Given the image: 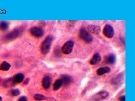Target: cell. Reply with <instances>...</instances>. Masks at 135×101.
<instances>
[{
  "label": "cell",
  "instance_id": "cell-13",
  "mask_svg": "<svg viewBox=\"0 0 135 101\" xmlns=\"http://www.w3.org/2000/svg\"><path fill=\"white\" fill-rule=\"evenodd\" d=\"M116 61V57L114 54H110L105 58L106 63L109 64H114Z\"/></svg>",
  "mask_w": 135,
  "mask_h": 101
},
{
  "label": "cell",
  "instance_id": "cell-4",
  "mask_svg": "<svg viewBox=\"0 0 135 101\" xmlns=\"http://www.w3.org/2000/svg\"><path fill=\"white\" fill-rule=\"evenodd\" d=\"M103 34L106 37L112 38L114 35V30L111 25L107 24L105 26L103 30Z\"/></svg>",
  "mask_w": 135,
  "mask_h": 101
},
{
  "label": "cell",
  "instance_id": "cell-7",
  "mask_svg": "<svg viewBox=\"0 0 135 101\" xmlns=\"http://www.w3.org/2000/svg\"><path fill=\"white\" fill-rule=\"evenodd\" d=\"M51 83V78L48 77V76H46L42 80V84L43 87L46 89H47L50 88Z\"/></svg>",
  "mask_w": 135,
  "mask_h": 101
},
{
  "label": "cell",
  "instance_id": "cell-20",
  "mask_svg": "<svg viewBox=\"0 0 135 101\" xmlns=\"http://www.w3.org/2000/svg\"><path fill=\"white\" fill-rule=\"evenodd\" d=\"M20 91L18 89H13L10 92V94H11L13 96H18L20 94Z\"/></svg>",
  "mask_w": 135,
  "mask_h": 101
},
{
  "label": "cell",
  "instance_id": "cell-2",
  "mask_svg": "<svg viewBox=\"0 0 135 101\" xmlns=\"http://www.w3.org/2000/svg\"><path fill=\"white\" fill-rule=\"evenodd\" d=\"M79 37L86 43H91L93 41V36L88 32L84 27H82L79 31Z\"/></svg>",
  "mask_w": 135,
  "mask_h": 101
},
{
  "label": "cell",
  "instance_id": "cell-21",
  "mask_svg": "<svg viewBox=\"0 0 135 101\" xmlns=\"http://www.w3.org/2000/svg\"><path fill=\"white\" fill-rule=\"evenodd\" d=\"M18 101H27V98L25 96H22L18 99Z\"/></svg>",
  "mask_w": 135,
  "mask_h": 101
},
{
  "label": "cell",
  "instance_id": "cell-19",
  "mask_svg": "<svg viewBox=\"0 0 135 101\" xmlns=\"http://www.w3.org/2000/svg\"><path fill=\"white\" fill-rule=\"evenodd\" d=\"M34 99L36 100H42L46 99L47 98L42 94H35L34 96Z\"/></svg>",
  "mask_w": 135,
  "mask_h": 101
},
{
  "label": "cell",
  "instance_id": "cell-12",
  "mask_svg": "<svg viewBox=\"0 0 135 101\" xmlns=\"http://www.w3.org/2000/svg\"><path fill=\"white\" fill-rule=\"evenodd\" d=\"M24 79V76L23 74L19 73V74H16L14 77L13 78V80L15 83H21L23 81Z\"/></svg>",
  "mask_w": 135,
  "mask_h": 101
},
{
  "label": "cell",
  "instance_id": "cell-1",
  "mask_svg": "<svg viewBox=\"0 0 135 101\" xmlns=\"http://www.w3.org/2000/svg\"><path fill=\"white\" fill-rule=\"evenodd\" d=\"M53 41L54 36L51 35H49L47 36H46L45 40L42 42L40 47V50L43 55H45L47 54L51 48V44Z\"/></svg>",
  "mask_w": 135,
  "mask_h": 101
},
{
  "label": "cell",
  "instance_id": "cell-24",
  "mask_svg": "<svg viewBox=\"0 0 135 101\" xmlns=\"http://www.w3.org/2000/svg\"><path fill=\"white\" fill-rule=\"evenodd\" d=\"M2 100V98L1 97H0V101H1Z\"/></svg>",
  "mask_w": 135,
  "mask_h": 101
},
{
  "label": "cell",
  "instance_id": "cell-6",
  "mask_svg": "<svg viewBox=\"0 0 135 101\" xmlns=\"http://www.w3.org/2000/svg\"><path fill=\"white\" fill-rule=\"evenodd\" d=\"M21 31H22V29H21V28H18L17 29L13 30V32H10L9 34H7L6 36H5V39H6V40H8V41H10V40H13V39H15L21 33Z\"/></svg>",
  "mask_w": 135,
  "mask_h": 101
},
{
  "label": "cell",
  "instance_id": "cell-14",
  "mask_svg": "<svg viewBox=\"0 0 135 101\" xmlns=\"http://www.w3.org/2000/svg\"><path fill=\"white\" fill-rule=\"evenodd\" d=\"M109 95V93L106 91H102L98 93L97 94H96L95 97L97 99H104Z\"/></svg>",
  "mask_w": 135,
  "mask_h": 101
},
{
  "label": "cell",
  "instance_id": "cell-17",
  "mask_svg": "<svg viewBox=\"0 0 135 101\" xmlns=\"http://www.w3.org/2000/svg\"><path fill=\"white\" fill-rule=\"evenodd\" d=\"M62 85V82L60 79H57L53 85V89L54 91H57Z\"/></svg>",
  "mask_w": 135,
  "mask_h": 101
},
{
  "label": "cell",
  "instance_id": "cell-22",
  "mask_svg": "<svg viewBox=\"0 0 135 101\" xmlns=\"http://www.w3.org/2000/svg\"><path fill=\"white\" fill-rule=\"evenodd\" d=\"M119 101H126V96L123 95V96L119 97Z\"/></svg>",
  "mask_w": 135,
  "mask_h": 101
},
{
  "label": "cell",
  "instance_id": "cell-16",
  "mask_svg": "<svg viewBox=\"0 0 135 101\" xmlns=\"http://www.w3.org/2000/svg\"><path fill=\"white\" fill-rule=\"evenodd\" d=\"M9 28V23L6 21H1L0 22V30L6 31Z\"/></svg>",
  "mask_w": 135,
  "mask_h": 101
},
{
  "label": "cell",
  "instance_id": "cell-23",
  "mask_svg": "<svg viewBox=\"0 0 135 101\" xmlns=\"http://www.w3.org/2000/svg\"><path fill=\"white\" fill-rule=\"evenodd\" d=\"M29 79H27L26 80V81H24V84H28V82H29Z\"/></svg>",
  "mask_w": 135,
  "mask_h": 101
},
{
  "label": "cell",
  "instance_id": "cell-3",
  "mask_svg": "<svg viewBox=\"0 0 135 101\" xmlns=\"http://www.w3.org/2000/svg\"><path fill=\"white\" fill-rule=\"evenodd\" d=\"M74 47V42L71 41H69L65 43L62 47V50L65 55H69L72 52Z\"/></svg>",
  "mask_w": 135,
  "mask_h": 101
},
{
  "label": "cell",
  "instance_id": "cell-18",
  "mask_svg": "<svg viewBox=\"0 0 135 101\" xmlns=\"http://www.w3.org/2000/svg\"><path fill=\"white\" fill-rule=\"evenodd\" d=\"M15 84V82L14 81L13 79H7L4 82V86L5 87H9L11 86H13V84Z\"/></svg>",
  "mask_w": 135,
  "mask_h": 101
},
{
  "label": "cell",
  "instance_id": "cell-9",
  "mask_svg": "<svg viewBox=\"0 0 135 101\" xmlns=\"http://www.w3.org/2000/svg\"><path fill=\"white\" fill-rule=\"evenodd\" d=\"M101 60V57L100 54L98 53H96L93 56V57L92 58L91 60L90 61V64L92 65H96L98 64L100 62Z\"/></svg>",
  "mask_w": 135,
  "mask_h": 101
},
{
  "label": "cell",
  "instance_id": "cell-10",
  "mask_svg": "<svg viewBox=\"0 0 135 101\" xmlns=\"http://www.w3.org/2000/svg\"><path fill=\"white\" fill-rule=\"evenodd\" d=\"M88 30H89L90 33L93 34H98L100 32L101 28L98 25H91L88 27Z\"/></svg>",
  "mask_w": 135,
  "mask_h": 101
},
{
  "label": "cell",
  "instance_id": "cell-11",
  "mask_svg": "<svg viewBox=\"0 0 135 101\" xmlns=\"http://www.w3.org/2000/svg\"><path fill=\"white\" fill-rule=\"evenodd\" d=\"M111 71V69L109 67H100L97 70V71H96V73L99 76L103 75L105 74H106V73L110 72Z\"/></svg>",
  "mask_w": 135,
  "mask_h": 101
},
{
  "label": "cell",
  "instance_id": "cell-5",
  "mask_svg": "<svg viewBox=\"0 0 135 101\" xmlns=\"http://www.w3.org/2000/svg\"><path fill=\"white\" fill-rule=\"evenodd\" d=\"M30 33L35 38H41L43 35V30L41 28L33 27L30 29Z\"/></svg>",
  "mask_w": 135,
  "mask_h": 101
},
{
  "label": "cell",
  "instance_id": "cell-8",
  "mask_svg": "<svg viewBox=\"0 0 135 101\" xmlns=\"http://www.w3.org/2000/svg\"><path fill=\"white\" fill-rule=\"evenodd\" d=\"M60 80L62 81V84H63V85L65 86H67L71 83V81H72V78H71L69 75H63L61 77Z\"/></svg>",
  "mask_w": 135,
  "mask_h": 101
},
{
  "label": "cell",
  "instance_id": "cell-15",
  "mask_svg": "<svg viewBox=\"0 0 135 101\" xmlns=\"http://www.w3.org/2000/svg\"><path fill=\"white\" fill-rule=\"evenodd\" d=\"M10 67L11 65L9 63H8L6 61H4L0 65V70L2 71H6L10 69Z\"/></svg>",
  "mask_w": 135,
  "mask_h": 101
}]
</instances>
